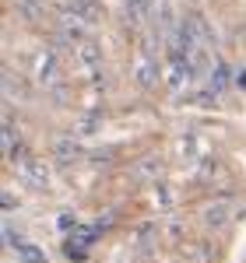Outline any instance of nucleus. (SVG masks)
Returning a JSON list of instances; mask_svg holds the SVG:
<instances>
[{"label":"nucleus","instance_id":"3","mask_svg":"<svg viewBox=\"0 0 246 263\" xmlns=\"http://www.w3.org/2000/svg\"><path fill=\"white\" fill-rule=\"evenodd\" d=\"M21 176H25L28 182H36V186H46V182H49V172H46V165H42L39 158H32V155L21 162Z\"/></svg>","mask_w":246,"mask_h":263},{"label":"nucleus","instance_id":"5","mask_svg":"<svg viewBox=\"0 0 246 263\" xmlns=\"http://www.w3.org/2000/svg\"><path fill=\"white\" fill-rule=\"evenodd\" d=\"M151 11V0H127V21L130 25H141Z\"/></svg>","mask_w":246,"mask_h":263},{"label":"nucleus","instance_id":"4","mask_svg":"<svg viewBox=\"0 0 246 263\" xmlns=\"http://www.w3.org/2000/svg\"><path fill=\"white\" fill-rule=\"evenodd\" d=\"M74 14H78L81 21H99L102 4H99V0H74Z\"/></svg>","mask_w":246,"mask_h":263},{"label":"nucleus","instance_id":"8","mask_svg":"<svg viewBox=\"0 0 246 263\" xmlns=\"http://www.w3.org/2000/svg\"><path fill=\"white\" fill-rule=\"evenodd\" d=\"M60 228H78V221H74L71 214H63V218H60Z\"/></svg>","mask_w":246,"mask_h":263},{"label":"nucleus","instance_id":"2","mask_svg":"<svg viewBox=\"0 0 246 263\" xmlns=\"http://www.w3.org/2000/svg\"><path fill=\"white\" fill-rule=\"evenodd\" d=\"M39 81H46V84H57L60 81V60H57V53L49 49V53H42L39 57Z\"/></svg>","mask_w":246,"mask_h":263},{"label":"nucleus","instance_id":"7","mask_svg":"<svg viewBox=\"0 0 246 263\" xmlns=\"http://www.w3.org/2000/svg\"><path fill=\"white\" fill-rule=\"evenodd\" d=\"M222 84H225V67L218 63L215 67V78H211V88H222Z\"/></svg>","mask_w":246,"mask_h":263},{"label":"nucleus","instance_id":"6","mask_svg":"<svg viewBox=\"0 0 246 263\" xmlns=\"http://www.w3.org/2000/svg\"><path fill=\"white\" fill-rule=\"evenodd\" d=\"M14 249H18V260H21V263H46V253H42L39 246H32V242H18Z\"/></svg>","mask_w":246,"mask_h":263},{"label":"nucleus","instance_id":"1","mask_svg":"<svg viewBox=\"0 0 246 263\" xmlns=\"http://www.w3.org/2000/svg\"><path fill=\"white\" fill-rule=\"evenodd\" d=\"M95 235H99V228H71V239L63 242V253L71 256V260L81 263L84 256H88V249H92V242H95Z\"/></svg>","mask_w":246,"mask_h":263}]
</instances>
